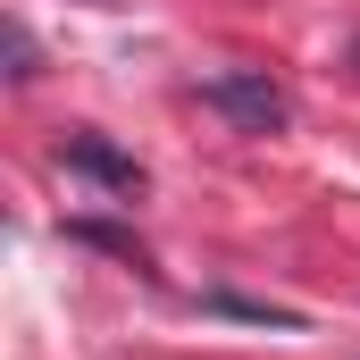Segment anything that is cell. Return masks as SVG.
Returning a JSON list of instances; mask_svg holds the SVG:
<instances>
[{"mask_svg":"<svg viewBox=\"0 0 360 360\" xmlns=\"http://www.w3.org/2000/svg\"><path fill=\"white\" fill-rule=\"evenodd\" d=\"M201 109H218V117L243 126V134H285V126H293V101L269 84V68H226V76H210V84H201Z\"/></svg>","mask_w":360,"mask_h":360,"instance_id":"cell-1","label":"cell"},{"mask_svg":"<svg viewBox=\"0 0 360 360\" xmlns=\"http://www.w3.org/2000/svg\"><path fill=\"white\" fill-rule=\"evenodd\" d=\"M59 168H76V176H92L101 193H126V201H134V193L151 184L134 151H117V143H109V134H92V126H76V134H59Z\"/></svg>","mask_w":360,"mask_h":360,"instance_id":"cell-2","label":"cell"},{"mask_svg":"<svg viewBox=\"0 0 360 360\" xmlns=\"http://www.w3.org/2000/svg\"><path fill=\"white\" fill-rule=\"evenodd\" d=\"M201 310L243 319V327H276V335H293V327H302V310H285V302H252V293H201Z\"/></svg>","mask_w":360,"mask_h":360,"instance_id":"cell-3","label":"cell"},{"mask_svg":"<svg viewBox=\"0 0 360 360\" xmlns=\"http://www.w3.org/2000/svg\"><path fill=\"white\" fill-rule=\"evenodd\" d=\"M68 243H92V252H117V260H134V269H143V243H134V235H117V226H101V218H76V226H68Z\"/></svg>","mask_w":360,"mask_h":360,"instance_id":"cell-4","label":"cell"},{"mask_svg":"<svg viewBox=\"0 0 360 360\" xmlns=\"http://www.w3.org/2000/svg\"><path fill=\"white\" fill-rule=\"evenodd\" d=\"M0 42H8V76L25 84V76H34V34H25V17H8V25H0Z\"/></svg>","mask_w":360,"mask_h":360,"instance_id":"cell-5","label":"cell"}]
</instances>
